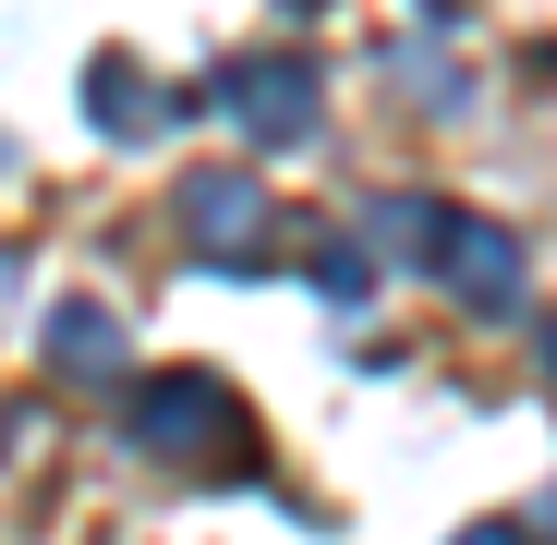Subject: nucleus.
Listing matches in <instances>:
<instances>
[{
    "instance_id": "4",
    "label": "nucleus",
    "mask_w": 557,
    "mask_h": 545,
    "mask_svg": "<svg viewBox=\"0 0 557 545\" xmlns=\"http://www.w3.org/2000/svg\"><path fill=\"white\" fill-rule=\"evenodd\" d=\"M49 351L73 363V376H110V363H122V327H110L98 304H61V327H49Z\"/></svg>"
},
{
    "instance_id": "2",
    "label": "nucleus",
    "mask_w": 557,
    "mask_h": 545,
    "mask_svg": "<svg viewBox=\"0 0 557 545\" xmlns=\"http://www.w3.org/2000/svg\"><path fill=\"white\" fill-rule=\"evenodd\" d=\"M219 98H231V110L267 134V146H292V134L315 122V85H304V61H243V73L219 85Z\"/></svg>"
},
{
    "instance_id": "3",
    "label": "nucleus",
    "mask_w": 557,
    "mask_h": 545,
    "mask_svg": "<svg viewBox=\"0 0 557 545\" xmlns=\"http://www.w3.org/2000/svg\"><path fill=\"white\" fill-rule=\"evenodd\" d=\"M460 255H448V280H460V304H521V255L497 243V231H448Z\"/></svg>"
},
{
    "instance_id": "5",
    "label": "nucleus",
    "mask_w": 557,
    "mask_h": 545,
    "mask_svg": "<svg viewBox=\"0 0 557 545\" xmlns=\"http://www.w3.org/2000/svg\"><path fill=\"white\" fill-rule=\"evenodd\" d=\"M182 219H195V231H219V255H231V231H255V182H231V170H207L195 195H182Z\"/></svg>"
},
{
    "instance_id": "1",
    "label": "nucleus",
    "mask_w": 557,
    "mask_h": 545,
    "mask_svg": "<svg viewBox=\"0 0 557 545\" xmlns=\"http://www.w3.org/2000/svg\"><path fill=\"white\" fill-rule=\"evenodd\" d=\"M122 436L158 448V461H219V473H243V412H231L207 376H146L134 412H122Z\"/></svg>"
},
{
    "instance_id": "6",
    "label": "nucleus",
    "mask_w": 557,
    "mask_h": 545,
    "mask_svg": "<svg viewBox=\"0 0 557 545\" xmlns=\"http://www.w3.org/2000/svg\"><path fill=\"white\" fill-rule=\"evenodd\" d=\"M85 110H98V122H122V134H146V122H158V85H146V73H122V61H98Z\"/></svg>"
}]
</instances>
